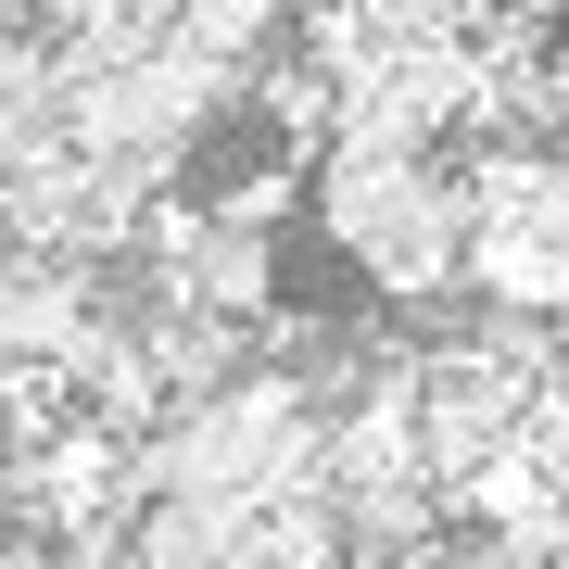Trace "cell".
<instances>
[{
	"label": "cell",
	"instance_id": "cell-2",
	"mask_svg": "<svg viewBox=\"0 0 569 569\" xmlns=\"http://www.w3.org/2000/svg\"><path fill=\"white\" fill-rule=\"evenodd\" d=\"M63 152V0H0V178Z\"/></svg>",
	"mask_w": 569,
	"mask_h": 569
},
{
	"label": "cell",
	"instance_id": "cell-3",
	"mask_svg": "<svg viewBox=\"0 0 569 569\" xmlns=\"http://www.w3.org/2000/svg\"><path fill=\"white\" fill-rule=\"evenodd\" d=\"M557 152H569V127H557Z\"/></svg>",
	"mask_w": 569,
	"mask_h": 569
},
{
	"label": "cell",
	"instance_id": "cell-1",
	"mask_svg": "<svg viewBox=\"0 0 569 569\" xmlns=\"http://www.w3.org/2000/svg\"><path fill=\"white\" fill-rule=\"evenodd\" d=\"M305 228L355 266L367 291H392L406 317L468 291V241H481V190L468 152H418V140H329L305 152Z\"/></svg>",
	"mask_w": 569,
	"mask_h": 569
}]
</instances>
